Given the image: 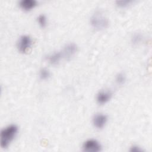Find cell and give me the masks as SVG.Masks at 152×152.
<instances>
[{
  "label": "cell",
  "instance_id": "6",
  "mask_svg": "<svg viewBox=\"0 0 152 152\" xmlns=\"http://www.w3.org/2000/svg\"><path fill=\"white\" fill-rule=\"evenodd\" d=\"M107 122V116L102 113H96L93 118V124L97 129L103 128Z\"/></svg>",
  "mask_w": 152,
  "mask_h": 152
},
{
  "label": "cell",
  "instance_id": "14",
  "mask_svg": "<svg viewBox=\"0 0 152 152\" xmlns=\"http://www.w3.org/2000/svg\"><path fill=\"white\" fill-rule=\"evenodd\" d=\"M132 2V1H126V0L117 1L116 2L117 6L119 7V8H124L128 7L129 5H130V4Z\"/></svg>",
  "mask_w": 152,
  "mask_h": 152
},
{
  "label": "cell",
  "instance_id": "5",
  "mask_svg": "<svg viewBox=\"0 0 152 152\" xmlns=\"http://www.w3.org/2000/svg\"><path fill=\"white\" fill-rule=\"evenodd\" d=\"M77 50L78 48L75 43H69L66 44L61 51L63 58H65L66 60L71 59L76 54Z\"/></svg>",
  "mask_w": 152,
  "mask_h": 152
},
{
  "label": "cell",
  "instance_id": "13",
  "mask_svg": "<svg viewBox=\"0 0 152 152\" xmlns=\"http://www.w3.org/2000/svg\"><path fill=\"white\" fill-rule=\"evenodd\" d=\"M37 22L41 27H45L47 26V18L43 14H40L37 17Z\"/></svg>",
  "mask_w": 152,
  "mask_h": 152
},
{
  "label": "cell",
  "instance_id": "10",
  "mask_svg": "<svg viewBox=\"0 0 152 152\" xmlns=\"http://www.w3.org/2000/svg\"><path fill=\"white\" fill-rule=\"evenodd\" d=\"M131 40L134 45H138L143 40V36L140 33H135L132 34Z\"/></svg>",
  "mask_w": 152,
  "mask_h": 152
},
{
  "label": "cell",
  "instance_id": "4",
  "mask_svg": "<svg viewBox=\"0 0 152 152\" xmlns=\"http://www.w3.org/2000/svg\"><path fill=\"white\" fill-rule=\"evenodd\" d=\"M32 40L28 35H23L20 37L17 43L18 50L21 53H26L31 47Z\"/></svg>",
  "mask_w": 152,
  "mask_h": 152
},
{
  "label": "cell",
  "instance_id": "12",
  "mask_svg": "<svg viewBox=\"0 0 152 152\" xmlns=\"http://www.w3.org/2000/svg\"><path fill=\"white\" fill-rule=\"evenodd\" d=\"M115 81L119 85L124 84L126 81V75L123 72L118 73L115 77Z\"/></svg>",
  "mask_w": 152,
  "mask_h": 152
},
{
  "label": "cell",
  "instance_id": "7",
  "mask_svg": "<svg viewBox=\"0 0 152 152\" xmlns=\"http://www.w3.org/2000/svg\"><path fill=\"white\" fill-rule=\"evenodd\" d=\"M112 96V93L109 90H103L98 92L96 96V101L100 104L107 103Z\"/></svg>",
  "mask_w": 152,
  "mask_h": 152
},
{
  "label": "cell",
  "instance_id": "8",
  "mask_svg": "<svg viewBox=\"0 0 152 152\" xmlns=\"http://www.w3.org/2000/svg\"><path fill=\"white\" fill-rule=\"evenodd\" d=\"M48 61L53 65H58L61 60L63 58V55L61 51L59 52H55L47 56Z\"/></svg>",
  "mask_w": 152,
  "mask_h": 152
},
{
  "label": "cell",
  "instance_id": "15",
  "mask_svg": "<svg viewBox=\"0 0 152 152\" xmlns=\"http://www.w3.org/2000/svg\"><path fill=\"white\" fill-rule=\"evenodd\" d=\"M129 151L131 152H140V151H142V149L138 145H134L131 147Z\"/></svg>",
  "mask_w": 152,
  "mask_h": 152
},
{
  "label": "cell",
  "instance_id": "1",
  "mask_svg": "<svg viewBox=\"0 0 152 152\" xmlns=\"http://www.w3.org/2000/svg\"><path fill=\"white\" fill-rule=\"evenodd\" d=\"M18 131V126L15 124L10 125L1 131V147L6 148L14 139Z\"/></svg>",
  "mask_w": 152,
  "mask_h": 152
},
{
  "label": "cell",
  "instance_id": "11",
  "mask_svg": "<svg viewBox=\"0 0 152 152\" xmlns=\"http://www.w3.org/2000/svg\"><path fill=\"white\" fill-rule=\"evenodd\" d=\"M39 75L41 80H45L49 78V77L50 75V71L49 69H48L47 68H42L39 71Z\"/></svg>",
  "mask_w": 152,
  "mask_h": 152
},
{
  "label": "cell",
  "instance_id": "3",
  "mask_svg": "<svg viewBox=\"0 0 152 152\" xmlns=\"http://www.w3.org/2000/svg\"><path fill=\"white\" fill-rule=\"evenodd\" d=\"M83 150L85 152H99L102 150V145L95 139H88L83 144Z\"/></svg>",
  "mask_w": 152,
  "mask_h": 152
},
{
  "label": "cell",
  "instance_id": "9",
  "mask_svg": "<svg viewBox=\"0 0 152 152\" xmlns=\"http://www.w3.org/2000/svg\"><path fill=\"white\" fill-rule=\"evenodd\" d=\"M37 4L36 0H21L19 2L20 8L24 11H28L33 9Z\"/></svg>",
  "mask_w": 152,
  "mask_h": 152
},
{
  "label": "cell",
  "instance_id": "2",
  "mask_svg": "<svg viewBox=\"0 0 152 152\" xmlns=\"http://www.w3.org/2000/svg\"><path fill=\"white\" fill-rule=\"evenodd\" d=\"M91 26L97 30H102L109 26V20L100 11H95L90 17Z\"/></svg>",
  "mask_w": 152,
  "mask_h": 152
}]
</instances>
